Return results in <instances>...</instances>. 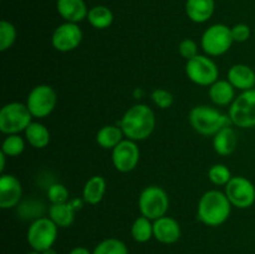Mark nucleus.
<instances>
[{
    "instance_id": "c9c22d12",
    "label": "nucleus",
    "mask_w": 255,
    "mask_h": 254,
    "mask_svg": "<svg viewBox=\"0 0 255 254\" xmlns=\"http://www.w3.org/2000/svg\"><path fill=\"white\" fill-rule=\"evenodd\" d=\"M5 158H6V156H5L2 152H0V173H4V169H5Z\"/></svg>"
},
{
    "instance_id": "c756f323",
    "label": "nucleus",
    "mask_w": 255,
    "mask_h": 254,
    "mask_svg": "<svg viewBox=\"0 0 255 254\" xmlns=\"http://www.w3.org/2000/svg\"><path fill=\"white\" fill-rule=\"evenodd\" d=\"M232 173L228 167L223 163H217L209 168L208 178L216 186H227L229 181L232 179Z\"/></svg>"
},
{
    "instance_id": "cd10ccee",
    "label": "nucleus",
    "mask_w": 255,
    "mask_h": 254,
    "mask_svg": "<svg viewBox=\"0 0 255 254\" xmlns=\"http://www.w3.org/2000/svg\"><path fill=\"white\" fill-rule=\"evenodd\" d=\"M25 141L20 134H7L2 141L1 152L6 157H17L24 152Z\"/></svg>"
},
{
    "instance_id": "412c9836",
    "label": "nucleus",
    "mask_w": 255,
    "mask_h": 254,
    "mask_svg": "<svg viewBox=\"0 0 255 254\" xmlns=\"http://www.w3.org/2000/svg\"><path fill=\"white\" fill-rule=\"evenodd\" d=\"M106 179L102 176H94L85 183L82 191V199L87 204H99L106 193Z\"/></svg>"
},
{
    "instance_id": "5701e85b",
    "label": "nucleus",
    "mask_w": 255,
    "mask_h": 254,
    "mask_svg": "<svg viewBox=\"0 0 255 254\" xmlns=\"http://www.w3.org/2000/svg\"><path fill=\"white\" fill-rule=\"evenodd\" d=\"M25 138L34 148H45L50 143L51 134L47 127L40 122H31L25 129Z\"/></svg>"
},
{
    "instance_id": "aec40b11",
    "label": "nucleus",
    "mask_w": 255,
    "mask_h": 254,
    "mask_svg": "<svg viewBox=\"0 0 255 254\" xmlns=\"http://www.w3.org/2000/svg\"><path fill=\"white\" fill-rule=\"evenodd\" d=\"M237 134L231 126L224 127L214 134L213 147L219 156H229L233 153L237 148Z\"/></svg>"
},
{
    "instance_id": "9b49d317",
    "label": "nucleus",
    "mask_w": 255,
    "mask_h": 254,
    "mask_svg": "<svg viewBox=\"0 0 255 254\" xmlns=\"http://www.w3.org/2000/svg\"><path fill=\"white\" fill-rule=\"evenodd\" d=\"M232 206L241 209L251 208L255 203V186L243 176L232 177L227 183L226 192Z\"/></svg>"
},
{
    "instance_id": "a878e982",
    "label": "nucleus",
    "mask_w": 255,
    "mask_h": 254,
    "mask_svg": "<svg viewBox=\"0 0 255 254\" xmlns=\"http://www.w3.org/2000/svg\"><path fill=\"white\" fill-rule=\"evenodd\" d=\"M131 236L138 243H146L153 237V223L147 217H138L134 219L131 227Z\"/></svg>"
},
{
    "instance_id": "4c0bfd02",
    "label": "nucleus",
    "mask_w": 255,
    "mask_h": 254,
    "mask_svg": "<svg viewBox=\"0 0 255 254\" xmlns=\"http://www.w3.org/2000/svg\"><path fill=\"white\" fill-rule=\"evenodd\" d=\"M26 254H41V253H40V252H36V251H32V252H29V253H26Z\"/></svg>"
},
{
    "instance_id": "0eeeda50",
    "label": "nucleus",
    "mask_w": 255,
    "mask_h": 254,
    "mask_svg": "<svg viewBox=\"0 0 255 254\" xmlns=\"http://www.w3.org/2000/svg\"><path fill=\"white\" fill-rule=\"evenodd\" d=\"M234 42L231 27L224 24H214L202 35L201 45L209 56H221L232 47Z\"/></svg>"
},
{
    "instance_id": "c85d7f7f",
    "label": "nucleus",
    "mask_w": 255,
    "mask_h": 254,
    "mask_svg": "<svg viewBox=\"0 0 255 254\" xmlns=\"http://www.w3.org/2000/svg\"><path fill=\"white\" fill-rule=\"evenodd\" d=\"M16 29L10 21L2 20L0 22V51H6L16 40Z\"/></svg>"
},
{
    "instance_id": "a211bd4d",
    "label": "nucleus",
    "mask_w": 255,
    "mask_h": 254,
    "mask_svg": "<svg viewBox=\"0 0 255 254\" xmlns=\"http://www.w3.org/2000/svg\"><path fill=\"white\" fill-rule=\"evenodd\" d=\"M214 9V0H187L186 2L187 16L198 24L208 21L213 16Z\"/></svg>"
},
{
    "instance_id": "6e6552de",
    "label": "nucleus",
    "mask_w": 255,
    "mask_h": 254,
    "mask_svg": "<svg viewBox=\"0 0 255 254\" xmlns=\"http://www.w3.org/2000/svg\"><path fill=\"white\" fill-rule=\"evenodd\" d=\"M57 104V95L50 85L41 84L29 92L26 106L35 119H45L54 111Z\"/></svg>"
},
{
    "instance_id": "f03ea898",
    "label": "nucleus",
    "mask_w": 255,
    "mask_h": 254,
    "mask_svg": "<svg viewBox=\"0 0 255 254\" xmlns=\"http://www.w3.org/2000/svg\"><path fill=\"white\" fill-rule=\"evenodd\" d=\"M232 212V203L226 193L211 189L201 197L197 207L198 219L208 227H219L226 223Z\"/></svg>"
},
{
    "instance_id": "2f4dec72",
    "label": "nucleus",
    "mask_w": 255,
    "mask_h": 254,
    "mask_svg": "<svg viewBox=\"0 0 255 254\" xmlns=\"http://www.w3.org/2000/svg\"><path fill=\"white\" fill-rule=\"evenodd\" d=\"M151 99L157 107L166 110L173 105V95L164 89H157L152 92Z\"/></svg>"
},
{
    "instance_id": "9d476101",
    "label": "nucleus",
    "mask_w": 255,
    "mask_h": 254,
    "mask_svg": "<svg viewBox=\"0 0 255 254\" xmlns=\"http://www.w3.org/2000/svg\"><path fill=\"white\" fill-rule=\"evenodd\" d=\"M186 75L192 82L199 86H211L218 80L219 70L211 57L197 55L187 61Z\"/></svg>"
},
{
    "instance_id": "f3484780",
    "label": "nucleus",
    "mask_w": 255,
    "mask_h": 254,
    "mask_svg": "<svg viewBox=\"0 0 255 254\" xmlns=\"http://www.w3.org/2000/svg\"><path fill=\"white\" fill-rule=\"evenodd\" d=\"M56 9L65 21L75 24L82 21L89 14L84 0H57Z\"/></svg>"
},
{
    "instance_id": "72a5a7b5",
    "label": "nucleus",
    "mask_w": 255,
    "mask_h": 254,
    "mask_svg": "<svg viewBox=\"0 0 255 254\" xmlns=\"http://www.w3.org/2000/svg\"><path fill=\"white\" fill-rule=\"evenodd\" d=\"M231 30L234 42H244L251 37V27L243 22L234 25L233 27H231Z\"/></svg>"
},
{
    "instance_id": "7ed1b4c3",
    "label": "nucleus",
    "mask_w": 255,
    "mask_h": 254,
    "mask_svg": "<svg viewBox=\"0 0 255 254\" xmlns=\"http://www.w3.org/2000/svg\"><path fill=\"white\" fill-rule=\"evenodd\" d=\"M188 119L194 131L203 136H214L217 132L232 124L229 116L207 105L193 107Z\"/></svg>"
},
{
    "instance_id": "f257e3e1",
    "label": "nucleus",
    "mask_w": 255,
    "mask_h": 254,
    "mask_svg": "<svg viewBox=\"0 0 255 254\" xmlns=\"http://www.w3.org/2000/svg\"><path fill=\"white\" fill-rule=\"evenodd\" d=\"M120 127L126 138L132 141H143L148 138L156 127L153 110L144 104L129 107L120 121Z\"/></svg>"
},
{
    "instance_id": "39448f33",
    "label": "nucleus",
    "mask_w": 255,
    "mask_h": 254,
    "mask_svg": "<svg viewBox=\"0 0 255 254\" xmlns=\"http://www.w3.org/2000/svg\"><path fill=\"white\" fill-rule=\"evenodd\" d=\"M138 208L141 216L151 221L166 216L169 208V197L159 186H148L141 192L138 198Z\"/></svg>"
},
{
    "instance_id": "e433bc0d",
    "label": "nucleus",
    "mask_w": 255,
    "mask_h": 254,
    "mask_svg": "<svg viewBox=\"0 0 255 254\" xmlns=\"http://www.w3.org/2000/svg\"><path fill=\"white\" fill-rule=\"evenodd\" d=\"M41 254H57V252L55 251L54 248H49V249H46V251L41 252Z\"/></svg>"
},
{
    "instance_id": "20e7f679",
    "label": "nucleus",
    "mask_w": 255,
    "mask_h": 254,
    "mask_svg": "<svg viewBox=\"0 0 255 254\" xmlns=\"http://www.w3.org/2000/svg\"><path fill=\"white\" fill-rule=\"evenodd\" d=\"M32 119L26 104L10 102L0 110V131L5 134H19L25 132Z\"/></svg>"
},
{
    "instance_id": "4be33fe9",
    "label": "nucleus",
    "mask_w": 255,
    "mask_h": 254,
    "mask_svg": "<svg viewBox=\"0 0 255 254\" xmlns=\"http://www.w3.org/2000/svg\"><path fill=\"white\" fill-rule=\"evenodd\" d=\"M75 209L76 208L72 202L51 204L49 209V218L59 228H67V227L72 226L75 221Z\"/></svg>"
},
{
    "instance_id": "4468645a",
    "label": "nucleus",
    "mask_w": 255,
    "mask_h": 254,
    "mask_svg": "<svg viewBox=\"0 0 255 254\" xmlns=\"http://www.w3.org/2000/svg\"><path fill=\"white\" fill-rule=\"evenodd\" d=\"M22 197V186L12 174H1L0 177V207L2 209L14 208Z\"/></svg>"
},
{
    "instance_id": "7c9ffc66",
    "label": "nucleus",
    "mask_w": 255,
    "mask_h": 254,
    "mask_svg": "<svg viewBox=\"0 0 255 254\" xmlns=\"http://www.w3.org/2000/svg\"><path fill=\"white\" fill-rule=\"evenodd\" d=\"M47 198L51 204H60L69 202L70 193L66 187L61 183H54L47 189Z\"/></svg>"
},
{
    "instance_id": "b1692460",
    "label": "nucleus",
    "mask_w": 255,
    "mask_h": 254,
    "mask_svg": "<svg viewBox=\"0 0 255 254\" xmlns=\"http://www.w3.org/2000/svg\"><path fill=\"white\" fill-rule=\"evenodd\" d=\"M124 131L120 126L106 125L97 131L96 142L105 149H114L124 139Z\"/></svg>"
},
{
    "instance_id": "473e14b6",
    "label": "nucleus",
    "mask_w": 255,
    "mask_h": 254,
    "mask_svg": "<svg viewBox=\"0 0 255 254\" xmlns=\"http://www.w3.org/2000/svg\"><path fill=\"white\" fill-rule=\"evenodd\" d=\"M179 54L183 59H186L187 61L193 57H196L198 54V45L196 44V41H193L192 39H184L179 42Z\"/></svg>"
},
{
    "instance_id": "2eb2a0df",
    "label": "nucleus",
    "mask_w": 255,
    "mask_h": 254,
    "mask_svg": "<svg viewBox=\"0 0 255 254\" xmlns=\"http://www.w3.org/2000/svg\"><path fill=\"white\" fill-rule=\"evenodd\" d=\"M181 226L172 217H161L153 221V237L162 244H174L181 238Z\"/></svg>"
},
{
    "instance_id": "bb28decb",
    "label": "nucleus",
    "mask_w": 255,
    "mask_h": 254,
    "mask_svg": "<svg viewBox=\"0 0 255 254\" xmlns=\"http://www.w3.org/2000/svg\"><path fill=\"white\" fill-rule=\"evenodd\" d=\"M92 254H128V249L120 239L107 238L95 247Z\"/></svg>"
},
{
    "instance_id": "1a4fd4ad",
    "label": "nucleus",
    "mask_w": 255,
    "mask_h": 254,
    "mask_svg": "<svg viewBox=\"0 0 255 254\" xmlns=\"http://www.w3.org/2000/svg\"><path fill=\"white\" fill-rule=\"evenodd\" d=\"M232 124L241 128L255 127V89L243 91L229 107Z\"/></svg>"
},
{
    "instance_id": "dca6fc26",
    "label": "nucleus",
    "mask_w": 255,
    "mask_h": 254,
    "mask_svg": "<svg viewBox=\"0 0 255 254\" xmlns=\"http://www.w3.org/2000/svg\"><path fill=\"white\" fill-rule=\"evenodd\" d=\"M227 80L233 85L234 89L241 90V91L255 89V71L248 65H233L229 69Z\"/></svg>"
},
{
    "instance_id": "f8f14e48",
    "label": "nucleus",
    "mask_w": 255,
    "mask_h": 254,
    "mask_svg": "<svg viewBox=\"0 0 255 254\" xmlns=\"http://www.w3.org/2000/svg\"><path fill=\"white\" fill-rule=\"evenodd\" d=\"M139 148L136 141L122 139L112 149V163L114 167L121 173H128L133 171L139 162Z\"/></svg>"
},
{
    "instance_id": "6ab92c4d",
    "label": "nucleus",
    "mask_w": 255,
    "mask_h": 254,
    "mask_svg": "<svg viewBox=\"0 0 255 254\" xmlns=\"http://www.w3.org/2000/svg\"><path fill=\"white\" fill-rule=\"evenodd\" d=\"M228 80H217L209 86V97L218 106H228L236 100V91Z\"/></svg>"
},
{
    "instance_id": "423d86ee",
    "label": "nucleus",
    "mask_w": 255,
    "mask_h": 254,
    "mask_svg": "<svg viewBox=\"0 0 255 254\" xmlns=\"http://www.w3.org/2000/svg\"><path fill=\"white\" fill-rule=\"evenodd\" d=\"M57 233H59V227L51 219L40 217L35 219L27 229V243L32 251L41 253L46 249L52 248L57 239Z\"/></svg>"
},
{
    "instance_id": "f704fd0d",
    "label": "nucleus",
    "mask_w": 255,
    "mask_h": 254,
    "mask_svg": "<svg viewBox=\"0 0 255 254\" xmlns=\"http://www.w3.org/2000/svg\"><path fill=\"white\" fill-rule=\"evenodd\" d=\"M69 254H92V253L89 251V249L85 248V247H76V248L71 249V251L69 252Z\"/></svg>"
},
{
    "instance_id": "ddd939ff",
    "label": "nucleus",
    "mask_w": 255,
    "mask_h": 254,
    "mask_svg": "<svg viewBox=\"0 0 255 254\" xmlns=\"http://www.w3.org/2000/svg\"><path fill=\"white\" fill-rule=\"evenodd\" d=\"M82 41V30L75 22H64L55 29L51 44L60 52H69L77 49Z\"/></svg>"
},
{
    "instance_id": "393cba45",
    "label": "nucleus",
    "mask_w": 255,
    "mask_h": 254,
    "mask_svg": "<svg viewBox=\"0 0 255 254\" xmlns=\"http://www.w3.org/2000/svg\"><path fill=\"white\" fill-rule=\"evenodd\" d=\"M87 20H89V22L95 29L104 30L112 25V22H114V14H112V11L107 6L97 5V6H94L92 9L89 10Z\"/></svg>"
}]
</instances>
